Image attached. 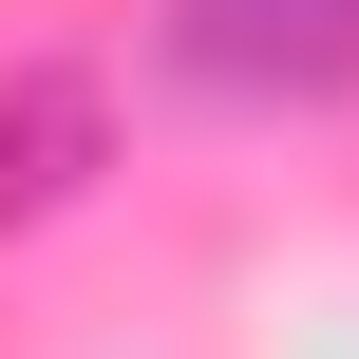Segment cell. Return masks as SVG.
Listing matches in <instances>:
<instances>
[{
	"label": "cell",
	"instance_id": "cell-2",
	"mask_svg": "<svg viewBox=\"0 0 359 359\" xmlns=\"http://www.w3.org/2000/svg\"><path fill=\"white\" fill-rule=\"evenodd\" d=\"M95 170H114L95 76H76V57H19V76H0V227H57Z\"/></svg>",
	"mask_w": 359,
	"mask_h": 359
},
{
	"label": "cell",
	"instance_id": "cell-1",
	"mask_svg": "<svg viewBox=\"0 0 359 359\" xmlns=\"http://www.w3.org/2000/svg\"><path fill=\"white\" fill-rule=\"evenodd\" d=\"M151 76L208 95V114H341L359 0H151Z\"/></svg>",
	"mask_w": 359,
	"mask_h": 359
}]
</instances>
